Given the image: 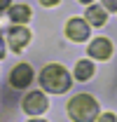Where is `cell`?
Listing matches in <instances>:
<instances>
[{"mask_svg": "<svg viewBox=\"0 0 117 122\" xmlns=\"http://www.w3.org/2000/svg\"><path fill=\"white\" fill-rule=\"evenodd\" d=\"M40 82H42V87L47 92L61 94V92H66L70 87V75H68V71H66L63 66L52 63V66H47L42 73H40Z\"/></svg>", "mask_w": 117, "mask_h": 122, "instance_id": "obj_1", "label": "cell"}, {"mask_svg": "<svg viewBox=\"0 0 117 122\" xmlns=\"http://www.w3.org/2000/svg\"><path fill=\"white\" fill-rule=\"evenodd\" d=\"M68 113L75 122H94L98 117V106L89 94H77L68 103Z\"/></svg>", "mask_w": 117, "mask_h": 122, "instance_id": "obj_2", "label": "cell"}, {"mask_svg": "<svg viewBox=\"0 0 117 122\" xmlns=\"http://www.w3.org/2000/svg\"><path fill=\"white\" fill-rule=\"evenodd\" d=\"M24 110L26 113H30V115H40V113H44L47 110V96H44L42 92H30V94H26L24 96Z\"/></svg>", "mask_w": 117, "mask_h": 122, "instance_id": "obj_3", "label": "cell"}, {"mask_svg": "<svg viewBox=\"0 0 117 122\" xmlns=\"http://www.w3.org/2000/svg\"><path fill=\"white\" fill-rule=\"evenodd\" d=\"M66 35L75 40V42H84L89 38V26L84 19H70L68 21V26H66Z\"/></svg>", "mask_w": 117, "mask_h": 122, "instance_id": "obj_4", "label": "cell"}, {"mask_svg": "<svg viewBox=\"0 0 117 122\" xmlns=\"http://www.w3.org/2000/svg\"><path fill=\"white\" fill-rule=\"evenodd\" d=\"M12 85H14L16 89H21V87H28V82L33 80V68H30L28 63H19L14 71H12Z\"/></svg>", "mask_w": 117, "mask_h": 122, "instance_id": "obj_5", "label": "cell"}, {"mask_svg": "<svg viewBox=\"0 0 117 122\" xmlns=\"http://www.w3.org/2000/svg\"><path fill=\"white\" fill-rule=\"evenodd\" d=\"M30 40V30L24 28V26H14V28L10 30V47L14 49V52H21L24 47L28 45Z\"/></svg>", "mask_w": 117, "mask_h": 122, "instance_id": "obj_6", "label": "cell"}, {"mask_svg": "<svg viewBox=\"0 0 117 122\" xmlns=\"http://www.w3.org/2000/svg\"><path fill=\"white\" fill-rule=\"evenodd\" d=\"M112 54V45H110V40H105V38H96L91 45H89V56H94V59H108Z\"/></svg>", "mask_w": 117, "mask_h": 122, "instance_id": "obj_7", "label": "cell"}, {"mask_svg": "<svg viewBox=\"0 0 117 122\" xmlns=\"http://www.w3.org/2000/svg\"><path fill=\"white\" fill-rule=\"evenodd\" d=\"M10 19H12L14 24L28 21L30 19V7L28 5H14V7H10Z\"/></svg>", "mask_w": 117, "mask_h": 122, "instance_id": "obj_8", "label": "cell"}, {"mask_svg": "<svg viewBox=\"0 0 117 122\" xmlns=\"http://www.w3.org/2000/svg\"><path fill=\"white\" fill-rule=\"evenodd\" d=\"M105 19H108V14H105L103 7H96V5H94V7L87 10V24H91V26H103Z\"/></svg>", "mask_w": 117, "mask_h": 122, "instance_id": "obj_9", "label": "cell"}, {"mask_svg": "<svg viewBox=\"0 0 117 122\" xmlns=\"http://www.w3.org/2000/svg\"><path fill=\"white\" fill-rule=\"evenodd\" d=\"M91 75H94V66H91V61H80L77 68H75V77L84 82V80H89Z\"/></svg>", "mask_w": 117, "mask_h": 122, "instance_id": "obj_10", "label": "cell"}, {"mask_svg": "<svg viewBox=\"0 0 117 122\" xmlns=\"http://www.w3.org/2000/svg\"><path fill=\"white\" fill-rule=\"evenodd\" d=\"M96 122H117V120H115L112 113H105V115H101V117H96Z\"/></svg>", "mask_w": 117, "mask_h": 122, "instance_id": "obj_11", "label": "cell"}, {"mask_svg": "<svg viewBox=\"0 0 117 122\" xmlns=\"http://www.w3.org/2000/svg\"><path fill=\"white\" fill-rule=\"evenodd\" d=\"M103 5H105V10H117V0H103Z\"/></svg>", "mask_w": 117, "mask_h": 122, "instance_id": "obj_12", "label": "cell"}, {"mask_svg": "<svg viewBox=\"0 0 117 122\" xmlns=\"http://www.w3.org/2000/svg\"><path fill=\"white\" fill-rule=\"evenodd\" d=\"M40 2H42V5H44V7H52V5H56V2H58V0H40Z\"/></svg>", "mask_w": 117, "mask_h": 122, "instance_id": "obj_13", "label": "cell"}, {"mask_svg": "<svg viewBox=\"0 0 117 122\" xmlns=\"http://www.w3.org/2000/svg\"><path fill=\"white\" fill-rule=\"evenodd\" d=\"M5 56V42H2V38H0V59Z\"/></svg>", "mask_w": 117, "mask_h": 122, "instance_id": "obj_14", "label": "cell"}, {"mask_svg": "<svg viewBox=\"0 0 117 122\" xmlns=\"http://www.w3.org/2000/svg\"><path fill=\"white\" fill-rule=\"evenodd\" d=\"M7 5H10V0H0V10H5Z\"/></svg>", "mask_w": 117, "mask_h": 122, "instance_id": "obj_15", "label": "cell"}, {"mask_svg": "<svg viewBox=\"0 0 117 122\" xmlns=\"http://www.w3.org/2000/svg\"><path fill=\"white\" fill-rule=\"evenodd\" d=\"M30 122H47V120H30Z\"/></svg>", "mask_w": 117, "mask_h": 122, "instance_id": "obj_16", "label": "cell"}, {"mask_svg": "<svg viewBox=\"0 0 117 122\" xmlns=\"http://www.w3.org/2000/svg\"><path fill=\"white\" fill-rule=\"evenodd\" d=\"M80 2H91V0H80Z\"/></svg>", "mask_w": 117, "mask_h": 122, "instance_id": "obj_17", "label": "cell"}]
</instances>
